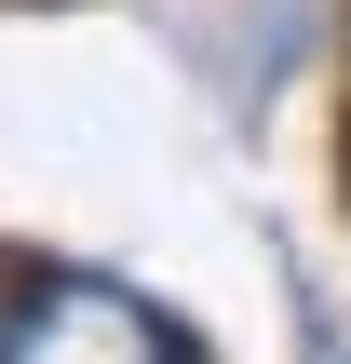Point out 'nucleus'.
<instances>
[{
	"instance_id": "1",
	"label": "nucleus",
	"mask_w": 351,
	"mask_h": 364,
	"mask_svg": "<svg viewBox=\"0 0 351 364\" xmlns=\"http://www.w3.org/2000/svg\"><path fill=\"white\" fill-rule=\"evenodd\" d=\"M0 364H189L176 324L108 270H27L0 297Z\"/></svg>"
}]
</instances>
